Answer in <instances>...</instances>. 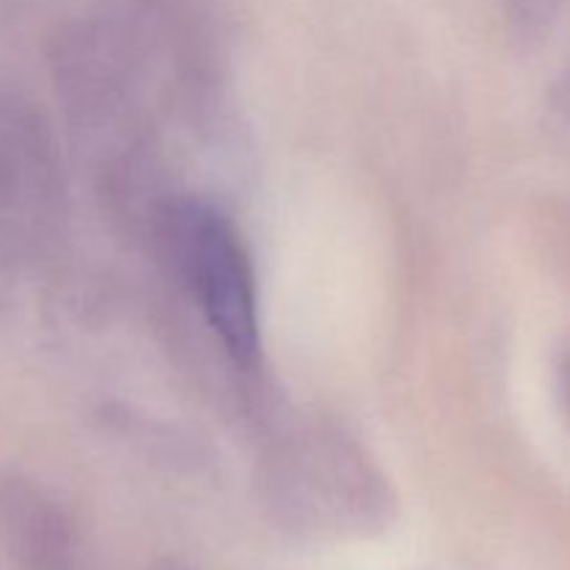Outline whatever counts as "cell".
Instances as JSON below:
<instances>
[{
    "instance_id": "6da1fadb",
    "label": "cell",
    "mask_w": 570,
    "mask_h": 570,
    "mask_svg": "<svg viewBox=\"0 0 570 570\" xmlns=\"http://www.w3.org/2000/svg\"><path fill=\"white\" fill-rule=\"evenodd\" d=\"M150 228L173 276L198 306L223 354L237 371H259V287L232 217L200 195H165L150 206Z\"/></svg>"
},
{
    "instance_id": "7a4b0ae2",
    "label": "cell",
    "mask_w": 570,
    "mask_h": 570,
    "mask_svg": "<svg viewBox=\"0 0 570 570\" xmlns=\"http://www.w3.org/2000/svg\"><path fill=\"white\" fill-rule=\"evenodd\" d=\"M267 504L295 532L376 529L390 515V490L343 434L304 432L273 451L265 471Z\"/></svg>"
},
{
    "instance_id": "3957f363",
    "label": "cell",
    "mask_w": 570,
    "mask_h": 570,
    "mask_svg": "<svg viewBox=\"0 0 570 570\" xmlns=\"http://www.w3.org/2000/svg\"><path fill=\"white\" fill-rule=\"evenodd\" d=\"M61 167L39 111L0 87V250L37 245L61 215Z\"/></svg>"
},
{
    "instance_id": "277c9868",
    "label": "cell",
    "mask_w": 570,
    "mask_h": 570,
    "mask_svg": "<svg viewBox=\"0 0 570 570\" xmlns=\"http://www.w3.org/2000/svg\"><path fill=\"white\" fill-rule=\"evenodd\" d=\"M0 540L20 570H78L70 515L26 479L0 482Z\"/></svg>"
},
{
    "instance_id": "5b68a950",
    "label": "cell",
    "mask_w": 570,
    "mask_h": 570,
    "mask_svg": "<svg viewBox=\"0 0 570 570\" xmlns=\"http://www.w3.org/2000/svg\"><path fill=\"white\" fill-rule=\"evenodd\" d=\"M554 9L557 0H512V14L527 33L543 31L546 22L554 17Z\"/></svg>"
}]
</instances>
